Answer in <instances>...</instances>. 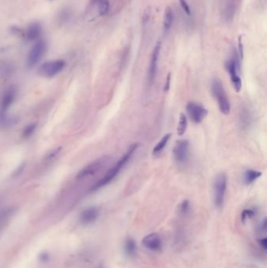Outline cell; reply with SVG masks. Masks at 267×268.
Returning a JSON list of instances; mask_svg holds the SVG:
<instances>
[{
  "mask_svg": "<svg viewBox=\"0 0 267 268\" xmlns=\"http://www.w3.org/2000/svg\"><path fill=\"white\" fill-rule=\"evenodd\" d=\"M173 155L178 164L186 163L190 155V143L188 140L177 141L173 149Z\"/></svg>",
  "mask_w": 267,
  "mask_h": 268,
  "instance_id": "obj_9",
  "label": "cell"
},
{
  "mask_svg": "<svg viewBox=\"0 0 267 268\" xmlns=\"http://www.w3.org/2000/svg\"><path fill=\"white\" fill-rule=\"evenodd\" d=\"M191 209V205H190V202L188 200H184L182 203L180 205V212L181 215H187L190 212Z\"/></svg>",
  "mask_w": 267,
  "mask_h": 268,
  "instance_id": "obj_25",
  "label": "cell"
},
{
  "mask_svg": "<svg viewBox=\"0 0 267 268\" xmlns=\"http://www.w3.org/2000/svg\"><path fill=\"white\" fill-rule=\"evenodd\" d=\"M42 33V28L41 24L39 22H33L27 28L24 33V37L29 41H35L41 37Z\"/></svg>",
  "mask_w": 267,
  "mask_h": 268,
  "instance_id": "obj_15",
  "label": "cell"
},
{
  "mask_svg": "<svg viewBox=\"0 0 267 268\" xmlns=\"http://www.w3.org/2000/svg\"><path fill=\"white\" fill-rule=\"evenodd\" d=\"M46 51V43L43 40H38L31 48L30 51L27 57L28 66H36L42 60V57Z\"/></svg>",
  "mask_w": 267,
  "mask_h": 268,
  "instance_id": "obj_7",
  "label": "cell"
},
{
  "mask_svg": "<svg viewBox=\"0 0 267 268\" xmlns=\"http://www.w3.org/2000/svg\"><path fill=\"white\" fill-rule=\"evenodd\" d=\"M187 112L190 118L194 123L197 124L201 123L208 115V110L205 107L196 102L188 103L187 105Z\"/></svg>",
  "mask_w": 267,
  "mask_h": 268,
  "instance_id": "obj_10",
  "label": "cell"
},
{
  "mask_svg": "<svg viewBox=\"0 0 267 268\" xmlns=\"http://www.w3.org/2000/svg\"><path fill=\"white\" fill-rule=\"evenodd\" d=\"M187 127H188L187 116L184 113H181L179 118L178 126H177V134L179 136L184 135V133L186 132Z\"/></svg>",
  "mask_w": 267,
  "mask_h": 268,
  "instance_id": "obj_22",
  "label": "cell"
},
{
  "mask_svg": "<svg viewBox=\"0 0 267 268\" xmlns=\"http://www.w3.org/2000/svg\"><path fill=\"white\" fill-rule=\"evenodd\" d=\"M179 2H180V6L183 8V10H184V12H185L188 15H191V9H190L189 5H188L186 0H179Z\"/></svg>",
  "mask_w": 267,
  "mask_h": 268,
  "instance_id": "obj_27",
  "label": "cell"
},
{
  "mask_svg": "<svg viewBox=\"0 0 267 268\" xmlns=\"http://www.w3.org/2000/svg\"><path fill=\"white\" fill-rule=\"evenodd\" d=\"M170 82H171V73L167 75L166 81H165V86H164V91H169V88H170Z\"/></svg>",
  "mask_w": 267,
  "mask_h": 268,
  "instance_id": "obj_31",
  "label": "cell"
},
{
  "mask_svg": "<svg viewBox=\"0 0 267 268\" xmlns=\"http://www.w3.org/2000/svg\"><path fill=\"white\" fill-rule=\"evenodd\" d=\"M108 160H109V158L108 157H103V158L95 160L91 163H89V165L85 166L83 169H81L76 176V179L77 180H82V179L94 175L95 173H97L104 166H105V165L108 163Z\"/></svg>",
  "mask_w": 267,
  "mask_h": 268,
  "instance_id": "obj_8",
  "label": "cell"
},
{
  "mask_svg": "<svg viewBox=\"0 0 267 268\" xmlns=\"http://www.w3.org/2000/svg\"><path fill=\"white\" fill-rule=\"evenodd\" d=\"M256 215V211L252 209H245L243 211L242 214H241V221L243 222L248 220V219L252 218Z\"/></svg>",
  "mask_w": 267,
  "mask_h": 268,
  "instance_id": "obj_26",
  "label": "cell"
},
{
  "mask_svg": "<svg viewBox=\"0 0 267 268\" xmlns=\"http://www.w3.org/2000/svg\"><path fill=\"white\" fill-rule=\"evenodd\" d=\"M109 7H110V3H109L108 0H98L97 1V10H98L100 15H105L109 10Z\"/></svg>",
  "mask_w": 267,
  "mask_h": 268,
  "instance_id": "obj_23",
  "label": "cell"
},
{
  "mask_svg": "<svg viewBox=\"0 0 267 268\" xmlns=\"http://www.w3.org/2000/svg\"><path fill=\"white\" fill-rule=\"evenodd\" d=\"M17 97L15 87L8 88L0 101V126H9L14 122V118L8 115L7 112L13 105Z\"/></svg>",
  "mask_w": 267,
  "mask_h": 268,
  "instance_id": "obj_2",
  "label": "cell"
},
{
  "mask_svg": "<svg viewBox=\"0 0 267 268\" xmlns=\"http://www.w3.org/2000/svg\"><path fill=\"white\" fill-rule=\"evenodd\" d=\"M14 213L15 209L13 207H6L0 210V234L6 229Z\"/></svg>",
  "mask_w": 267,
  "mask_h": 268,
  "instance_id": "obj_16",
  "label": "cell"
},
{
  "mask_svg": "<svg viewBox=\"0 0 267 268\" xmlns=\"http://www.w3.org/2000/svg\"><path fill=\"white\" fill-rule=\"evenodd\" d=\"M171 133H167L165 136H163L162 138L160 140L159 142L157 143L155 147L153 148V155L160 154V153L164 150L165 146H166L167 143L169 142V139H170Z\"/></svg>",
  "mask_w": 267,
  "mask_h": 268,
  "instance_id": "obj_21",
  "label": "cell"
},
{
  "mask_svg": "<svg viewBox=\"0 0 267 268\" xmlns=\"http://www.w3.org/2000/svg\"><path fill=\"white\" fill-rule=\"evenodd\" d=\"M65 65H66V63L63 60L46 61L45 63L40 65L38 70V73L40 76H42L45 78H53L64 70Z\"/></svg>",
  "mask_w": 267,
  "mask_h": 268,
  "instance_id": "obj_6",
  "label": "cell"
},
{
  "mask_svg": "<svg viewBox=\"0 0 267 268\" xmlns=\"http://www.w3.org/2000/svg\"><path fill=\"white\" fill-rule=\"evenodd\" d=\"M227 186H228V177L224 173H220L215 179L213 185L214 203L217 208L221 207L224 203Z\"/></svg>",
  "mask_w": 267,
  "mask_h": 268,
  "instance_id": "obj_5",
  "label": "cell"
},
{
  "mask_svg": "<svg viewBox=\"0 0 267 268\" xmlns=\"http://www.w3.org/2000/svg\"><path fill=\"white\" fill-rule=\"evenodd\" d=\"M103 268L102 265H99V266H97V268Z\"/></svg>",
  "mask_w": 267,
  "mask_h": 268,
  "instance_id": "obj_34",
  "label": "cell"
},
{
  "mask_svg": "<svg viewBox=\"0 0 267 268\" xmlns=\"http://www.w3.org/2000/svg\"><path fill=\"white\" fill-rule=\"evenodd\" d=\"M138 143H135V144L130 145L129 149H128L127 152L117 161V163L112 169L108 170L106 175L101 178L98 182L93 185V186L90 189V191H96L102 189L103 187L106 186L109 183L112 182L115 178L116 176L121 171V169L129 162L130 158H132V156L134 154L135 152L138 149Z\"/></svg>",
  "mask_w": 267,
  "mask_h": 268,
  "instance_id": "obj_1",
  "label": "cell"
},
{
  "mask_svg": "<svg viewBox=\"0 0 267 268\" xmlns=\"http://www.w3.org/2000/svg\"><path fill=\"white\" fill-rule=\"evenodd\" d=\"M259 243H260V246H261L262 249H264V251H266L267 249V238H261L259 241Z\"/></svg>",
  "mask_w": 267,
  "mask_h": 268,
  "instance_id": "obj_32",
  "label": "cell"
},
{
  "mask_svg": "<svg viewBox=\"0 0 267 268\" xmlns=\"http://www.w3.org/2000/svg\"><path fill=\"white\" fill-rule=\"evenodd\" d=\"M267 230V219L264 218L258 227V231L260 233H265Z\"/></svg>",
  "mask_w": 267,
  "mask_h": 268,
  "instance_id": "obj_29",
  "label": "cell"
},
{
  "mask_svg": "<svg viewBox=\"0 0 267 268\" xmlns=\"http://www.w3.org/2000/svg\"><path fill=\"white\" fill-rule=\"evenodd\" d=\"M161 49V42L159 41L156 43L155 46L153 48L152 58H151L150 67H149V72H148V82L150 85H152L155 80L157 70V61L159 58Z\"/></svg>",
  "mask_w": 267,
  "mask_h": 268,
  "instance_id": "obj_11",
  "label": "cell"
},
{
  "mask_svg": "<svg viewBox=\"0 0 267 268\" xmlns=\"http://www.w3.org/2000/svg\"><path fill=\"white\" fill-rule=\"evenodd\" d=\"M37 126H38L37 123L33 122V123L29 124L28 126H25L24 128L23 132H22V137L25 138V139L32 137L34 134L35 132H36Z\"/></svg>",
  "mask_w": 267,
  "mask_h": 268,
  "instance_id": "obj_24",
  "label": "cell"
},
{
  "mask_svg": "<svg viewBox=\"0 0 267 268\" xmlns=\"http://www.w3.org/2000/svg\"><path fill=\"white\" fill-rule=\"evenodd\" d=\"M212 94L218 102L220 112L223 114L228 115L230 111V103L228 99L221 81L218 78H214L212 82Z\"/></svg>",
  "mask_w": 267,
  "mask_h": 268,
  "instance_id": "obj_3",
  "label": "cell"
},
{
  "mask_svg": "<svg viewBox=\"0 0 267 268\" xmlns=\"http://www.w3.org/2000/svg\"><path fill=\"white\" fill-rule=\"evenodd\" d=\"M10 32L14 35H23V32L21 29H18L17 27L13 26L10 28Z\"/></svg>",
  "mask_w": 267,
  "mask_h": 268,
  "instance_id": "obj_33",
  "label": "cell"
},
{
  "mask_svg": "<svg viewBox=\"0 0 267 268\" xmlns=\"http://www.w3.org/2000/svg\"><path fill=\"white\" fill-rule=\"evenodd\" d=\"M238 123L242 131H247L252 126L253 123V115L250 109L247 107H242L239 111Z\"/></svg>",
  "mask_w": 267,
  "mask_h": 268,
  "instance_id": "obj_12",
  "label": "cell"
},
{
  "mask_svg": "<svg viewBox=\"0 0 267 268\" xmlns=\"http://www.w3.org/2000/svg\"><path fill=\"white\" fill-rule=\"evenodd\" d=\"M236 7H237V5H236L234 0H229L227 2L225 10H224V17H225L226 20L230 21L233 19L235 12H236Z\"/></svg>",
  "mask_w": 267,
  "mask_h": 268,
  "instance_id": "obj_19",
  "label": "cell"
},
{
  "mask_svg": "<svg viewBox=\"0 0 267 268\" xmlns=\"http://www.w3.org/2000/svg\"><path fill=\"white\" fill-rule=\"evenodd\" d=\"M124 250L125 253L128 257H133L136 255L137 250V242L132 238H127L125 240V245H124Z\"/></svg>",
  "mask_w": 267,
  "mask_h": 268,
  "instance_id": "obj_17",
  "label": "cell"
},
{
  "mask_svg": "<svg viewBox=\"0 0 267 268\" xmlns=\"http://www.w3.org/2000/svg\"><path fill=\"white\" fill-rule=\"evenodd\" d=\"M100 215V210L96 206L86 208L80 214L79 221L81 225H90L97 221Z\"/></svg>",
  "mask_w": 267,
  "mask_h": 268,
  "instance_id": "obj_13",
  "label": "cell"
},
{
  "mask_svg": "<svg viewBox=\"0 0 267 268\" xmlns=\"http://www.w3.org/2000/svg\"><path fill=\"white\" fill-rule=\"evenodd\" d=\"M226 69L230 76V79H231L235 91L239 93L242 87V82L238 75L239 71H240V62H239L238 55L236 52H234V54H233V58L229 60L226 64Z\"/></svg>",
  "mask_w": 267,
  "mask_h": 268,
  "instance_id": "obj_4",
  "label": "cell"
},
{
  "mask_svg": "<svg viewBox=\"0 0 267 268\" xmlns=\"http://www.w3.org/2000/svg\"><path fill=\"white\" fill-rule=\"evenodd\" d=\"M142 244L144 247L151 251H158L162 246V241L159 234L157 233H152L145 236L142 240Z\"/></svg>",
  "mask_w": 267,
  "mask_h": 268,
  "instance_id": "obj_14",
  "label": "cell"
},
{
  "mask_svg": "<svg viewBox=\"0 0 267 268\" xmlns=\"http://www.w3.org/2000/svg\"><path fill=\"white\" fill-rule=\"evenodd\" d=\"M262 176V173L254 169H248L244 174V181L246 185H249L260 178Z\"/></svg>",
  "mask_w": 267,
  "mask_h": 268,
  "instance_id": "obj_18",
  "label": "cell"
},
{
  "mask_svg": "<svg viewBox=\"0 0 267 268\" xmlns=\"http://www.w3.org/2000/svg\"><path fill=\"white\" fill-rule=\"evenodd\" d=\"M151 17V9L150 8H147V10L144 12V18H143V21H144V25H147L149 19Z\"/></svg>",
  "mask_w": 267,
  "mask_h": 268,
  "instance_id": "obj_30",
  "label": "cell"
},
{
  "mask_svg": "<svg viewBox=\"0 0 267 268\" xmlns=\"http://www.w3.org/2000/svg\"><path fill=\"white\" fill-rule=\"evenodd\" d=\"M174 20V14L173 10L169 6L165 8V13H164V28L165 31H169L172 28Z\"/></svg>",
  "mask_w": 267,
  "mask_h": 268,
  "instance_id": "obj_20",
  "label": "cell"
},
{
  "mask_svg": "<svg viewBox=\"0 0 267 268\" xmlns=\"http://www.w3.org/2000/svg\"><path fill=\"white\" fill-rule=\"evenodd\" d=\"M241 38H242L241 36H240L238 38L239 56H240V59L243 60L244 58V45H243Z\"/></svg>",
  "mask_w": 267,
  "mask_h": 268,
  "instance_id": "obj_28",
  "label": "cell"
}]
</instances>
